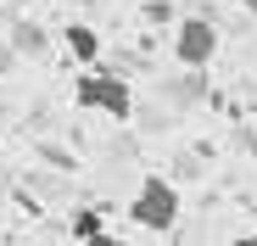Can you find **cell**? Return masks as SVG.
<instances>
[{"mask_svg":"<svg viewBox=\"0 0 257 246\" xmlns=\"http://www.w3.org/2000/svg\"><path fill=\"white\" fill-rule=\"evenodd\" d=\"M179 190H174V179H162V174H146L140 179V190L128 196V224H140V229H151V235H168L179 224Z\"/></svg>","mask_w":257,"mask_h":246,"instance_id":"6da1fadb","label":"cell"},{"mask_svg":"<svg viewBox=\"0 0 257 246\" xmlns=\"http://www.w3.org/2000/svg\"><path fill=\"white\" fill-rule=\"evenodd\" d=\"M73 101L90 106V112H106V117H128V112H135L128 78H112V73H84L78 84H73Z\"/></svg>","mask_w":257,"mask_h":246,"instance_id":"7a4b0ae2","label":"cell"},{"mask_svg":"<svg viewBox=\"0 0 257 246\" xmlns=\"http://www.w3.org/2000/svg\"><path fill=\"white\" fill-rule=\"evenodd\" d=\"M212 56H218V28H212L207 17H185L174 28V62L190 67V73H201Z\"/></svg>","mask_w":257,"mask_h":246,"instance_id":"3957f363","label":"cell"},{"mask_svg":"<svg viewBox=\"0 0 257 246\" xmlns=\"http://www.w3.org/2000/svg\"><path fill=\"white\" fill-rule=\"evenodd\" d=\"M6 39H12V51H17V56H34V62L51 51V28H39V23H12Z\"/></svg>","mask_w":257,"mask_h":246,"instance_id":"277c9868","label":"cell"},{"mask_svg":"<svg viewBox=\"0 0 257 246\" xmlns=\"http://www.w3.org/2000/svg\"><path fill=\"white\" fill-rule=\"evenodd\" d=\"M62 45H67V51L84 62V67H90V62L101 56V34H95L90 23H67V28H62Z\"/></svg>","mask_w":257,"mask_h":246,"instance_id":"5b68a950","label":"cell"},{"mask_svg":"<svg viewBox=\"0 0 257 246\" xmlns=\"http://www.w3.org/2000/svg\"><path fill=\"white\" fill-rule=\"evenodd\" d=\"M67 229H73V235H78L84 246H90V240H101V235H106V229H101V213H95V207H78V213L67 218Z\"/></svg>","mask_w":257,"mask_h":246,"instance_id":"8992f818","label":"cell"},{"mask_svg":"<svg viewBox=\"0 0 257 246\" xmlns=\"http://www.w3.org/2000/svg\"><path fill=\"white\" fill-rule=\"evenodd\" d=\"M162 95H168V101H179V106H190V101H201V95H207V84H201L196 73H185L179 84H162Z\"/></svg>","mask_w":257,"mask_h":246,"instance_id":"52a82bcc","label":"cell"},{"mask_svg":"<svg viewBox=\"0 0 257 246\" xmlns=\"http://www.w3.org/2000/svg\"><path fill=\"white\" fill-rule=\"evenodd\" d=\"M17 62H23V56L12 51V39H6V34H0V78H12V67H17Z\"/></svg>","mask_w":257,"mask_h":246,"instance_id":"ba28073f","label":"cell"},{"mask_svg":"<svg viewBox=\"0 0 257 246\" xmlns=\"http://www.w3.org/2000/svg\"><path fill=\"white\" fill-rule=\"evenodd\" d=\"M90 246H123V240H112V235H101V240H90Z\"/></svg>","mask_w":257,"mask_h":246,"instance_id":"9c48e42d","label":"cell"},{"mask_svg":"<svg viewBox=\"0 0 257 246\" xmlns=\"http://www.w3.org/2000/svg\"><path fill=\"white\" fill-rule=\"evenodd\" d=\"M246 12H251V17H257V0H246Z\"/></svg>","mask_w":257,"mask_h":246,"instance_id":"30bf717a","label":"cell"}]
</instances>
